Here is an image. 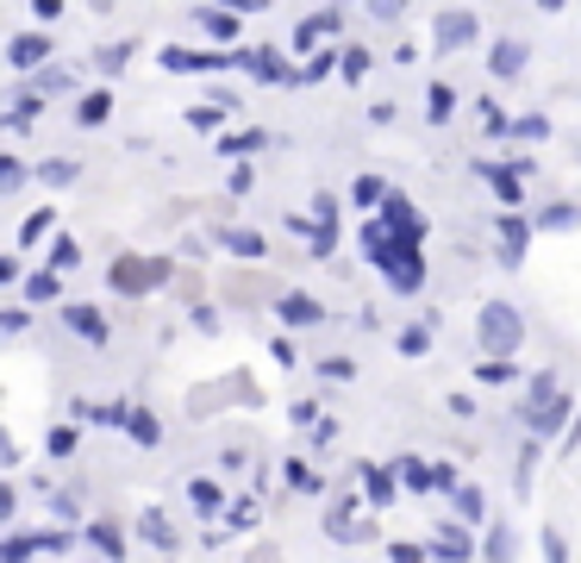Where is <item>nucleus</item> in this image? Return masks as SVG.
Listing matches in <instances>:
<instances>
[{
  "mask_svg": "<svg viewBox=\"0 0 581 563\" xmlns=\"http://www.w3.org/2000/svg\"><path fill=\"white\" fill-rule=\"evenodd\" d=\"M476 338H481V358H513L526 345V320H519L513 301H488L476 313Z\"/></svg>",
  "mask_w": 581,
  "mask_h": 563,
  "instance_id": "f257e3e1",
  "label": "nucleus"
},
{
  "mask_svg": "<svg viewBox=\"0 0 581 563\" xmlns=\"http://www.w3.org/2000/svg\"><path fill=\"white\" fill-rule=\"evenodd\" d=\"M169 276H176V263H169V257H119V263L106 270L113 295H126V301H138V295H156V288H169Z\"/></svg>",
  "mask_w": 581,
  "mask_h": 563,
  "instance_id": "f03ea898",
  "label": "nucleus"
},
{
  "mask_svg": "<svg viewBox=\"0 0 581 563\" xmlns=\"http://www.w3.org/2000/svg\"><path fill=\"white\" fill-rule=\"evenodd\" d=\"M569 408H576V401H569V388H556L551 401H526V408H519V420H526L531 438H556V433H569V426H576V420H569Z\"/></svg>",
  "mask_w": 581,
  "mask_h": 563,
  "instance_id": "7ed1b4c3",
  "label": "nucleus"
},
{
  "mask_svg": "<svg viewBox=\"0 0 581 563\" xmlns=\"http://www.w3.org/2000/svg\"><path fill=\"white\" fill-rule=\"evenodd\" d=\"M381 276H388L394 295H419V288H426V251H419V245H394L388 263H381Z\"/></svg>",
  "mask_w": 581,
  "mask_h": 563,
  "instance_id": "20e7f679",
  "label": "nucleus"
},
{
  "mask_svg": "<svg viewBox=\"0 0 581 563\" xmlns=\"http://www.w3.org/2000/svg\"><path fill=\"white\" fill-rule=\"evenodd\" d=\"M70 333L81 338V345H106L113 338V326H106V313L101 308H88V301H63V313H56Z\"/></svg>",
  "mask_w": 581,
  "mask_h": 563,
  "instance_id": "39448f33",
  "label": "nucleus"
},
{
  "mask_svg": "<svg viewBox=\"0 0 581 563\" xmlns=\"http://www.w3.org/2000/svg\"><path fill=\"white\" fill-rule=\"evenodd\" d=\"M276 320L294 326V333H313V326H326V308H319L313 295H301V288H288V295L276 301Z\"/></svg>",
  "mask_w": 581,
  "mask_h": 563,
  "instance_id": "423d86ee",
  "label": "nucleus"
},
{
  "mask_svg": "<svg viewBox=\"0 0 581 563\" xmlns=\"http://www.w3.org/2000/svg\"><path fill=\"white\" fill-rule=\"evenodd\" d=\"M463 45H476V13H463V7H444L438 13V51L451 57Z\"/></svg>",
  "mask_w": 581,
  "mask_h": 563,
  "instance_id": "0eeeda50",
  "label": "nucleus"
},
{
  "mask_svg": "<svg viewBox=\"0 0 581 563\" xmlns=\"http://www.w3.org/2000/svg\"><path fill=\"white\" fill-rule=\"evenodd\" d=\"M356 476H363V495H369L376 508H394V495H401L394 463H356Z\"/></svg>",
  "mask_w": 581,
  "mask_h": 563,
  "instance_id": "6e6552de",
  "label": "nucleus"
},
{
  "mask_svg": "<svg viewBox=\"0 0 581 563\" xmlns=\"http://www.w3.org/2000/svg\"><path fill=\"white\" fill-rule=\"evenodd\" d=\"M38 63H51V38L45 32H20L7 45V70H38Z\"/></svg>",
  "mask_w": 581,
  "mask_h": 563,
  "instance_id": "1a4fd4ad",
  "label": "nucleus"
},
{
  "mask_svg": "<svg viewBox=\"0 0 581 563\" xmlns=\"http://www.w3.org/2000/svg\"><path fill=\"white\" fill-rule=\"evenodd\" d=\"M20 301H26V308H56V301H63V276H56V270H31V276L20 282Z\"/></svg>",
  "mask_w": 581,
  "mask_h": 563,
  "instance_id": "9d476101",
  "label": "nucleus"
},
{
  "mask_svg": "<svg viewBox=\"0 0 581 563\" xmlns=\"http://www.w3.org/2000/svg\"><path fill=\"white\" fill-rule=\"evenodd\" d=\"M426 551H431V563H476V551H481V545H476L469 533H451V526H444V533L431 538Z\"/></svg>",
  "mask_w": 581,
  "mask_h": 563,
  "instance_id": "9b49d317",
  "label": "nucleus"
},
{
  "mask_svg": "<svg viewBox=\"0 0 581 563\" xmlns=\"http://www.w3.org/2000/svg\"><path fill=\"white\" fill-rule=\"evenodd\" d=\"M526 245H531V226L519 213H501V263L506 270H519L526 263Z\"/></svg>",
  "mask_w": 581,
  "mask_h": 563,
  "instance_id": "f8f14e48",
  "label": "nucleus"
},
{
  "mask_svg": "<svg viewBox=\"0 0 581 563\" xmlns=\"http://www.w3.org/2000/svg\"><path fill=\"white\" fill-rule=\"evenodd\" d=\"M338 26H344V13H338V7H326V13H313V20H301V26H294V51H301V57H313V45H319L326 32H338Z\"/></svg>",
  "mask_w": 581,
  "mask_h": 563,
  "instance_id": "ddd939ff",
  "label": "nucleus"
},
{
  "mask_svg": "<svg viewBox=\"0 0 581 563\" xmlns=\"http://www.w3.org/2000/svg\"><path fill=\"white\" fill-rule=\"evenodd\" d=\"M106 120H113V95H106V88H94V95H81L76 101V126L81 132H101Z\"/></svg>",
  "mask_w": 581,
  "mask_h": 563,
  "instance_id": "4468645a",
  "label": "nucleus"
},
{
  "mask_svg": "<svg viewBox=\"0 0 581 563\" xmlns=\"http://www.w3.org/2000/svg\"><path fill=\"white\" fill-rule=\"evenodd\" d=\"M351 513H356L351 495H344V501H331V513H326V538H338V545H356V538H363V526H356Z\"/></svg>",
  "mask_w": 581,
  "mask_h": 563,
  "instance_id": "2eb2a0df",
  "label": "nucleus"
},
{
  "mask_svg": "<svg viewBox=\"0 0 581 563\" xmlns=\"http://www.w3.org/2000/svg\"><path fill=\"white\" fill-rule=\"evenodd\" d=\"M488 70H494L501 82H513L519 70H526V45H519V38H501V45L488 51Z\"/></svg>",
  "mask_w": 581,
  "mask_h": 563,
  "instance_id": "dca6fc26",
  "label": "nucleus"
},
{
  "mask_svg": "<svg viewBox=\"0 0 581 563\" xmlns=\"http://www.w3.org/2000/svg\"><path fill=\"white\" fill-rule=\"evenodd\" d=\"M281 483L294 488V495H326V476H319L306 458H288V463H281Z\"/></svg>",
  "mask_w": 581,
  "mask_h": 563,
  "instance_id": "f3484780",
  "label": "nucleus"
},
{
  "mask_svg": "<svg viewBox=\"0 0 581 563\" xmlns=\"http://www.w3.org/2000/svg\"><path fill=\"white\" fill-rule=\"evenodd\" d=\"M88 545H94L106 563H126V533H119L113 520H94V526H88Z\"/></svg>",
  "mask_w": 581,
  "mask_h": 563,
  "instance_id": "a211bd4d",
  "label": "nucleus"
},
{
  "mask_svg": "<svg viewBox=\"0 0 581 563\" xmlns=\"http://www.w3.org/2000/svg\"><path fill=\"white\" fill-rule=\"evenodd\" d=\"M394 476H401V488L406 495H431V458H394Z\"/></svg>",
  "mask_w": 581,
  "mask_h": 563,
  "instance_id": "6ab92c4d",
  "label": "nucleus"
},
{
  "mask_svg": "<svg viewBox=\"0 0 581 563\" xmlns=\"http://www.w3.org/2000/svg\"><path fill=\"white\" fill-rule=\"evenodd\" d=\"M219 245H226L231 257H251V263H263V251H269V245H263V232H251V226H226V232H219Z\"/></svg>",
  "mask_w": 581,
  "mask_h": 563,
  "instance_id": "aec40b11",
  "label": "nucleus"
},
{
  "mask_svg": "<svg viewBox=\"0 0 581 563\" xmlns=\"http://www.w3.org/2000/svg\"><path fill=\"white\" fill-rule=\"evenodd\" d=\"M126 438H131V445H144V451H156V445H163V420H156L151 408H131Z\"/></svg>",
  "mask_w": 581,
  "mask_h": 563,
  "instance_id": "412c9836",
  "label": "nucleus"
},
{
  "mask_svg": "<svg viewBox=\"0 0 581 563\" xmlns=\"http://www.w3.org/2000/svg\"><path fill=\"white\" fill-rule=\"evenodd\" d=\"M256 82H301V70H288L281 63V51H251V63H244Z\"/></svg>",
  "mask_w": 581,
  "mask_h": 563,
  "instance_id": "4be33fe9",
  "label": "nucleus"
},
{
  "mask_svg": "<svg viewBox=\"0 0 581 563\" xmlns=\"http://www.w3.org/2000/svg\"><path fill=\"white\" fill-rule=\"evenodd\" d=\"M138 533L151 538L156 551H176V545H181V538H176V526L163 520V508H144V513H138Z\"/></svg>",
  "mask_w": 581,
  "mask_h": 563,
  "instance_id": "5701e85b",
  "label": "nucleus"
},
{
  "mask_svg": "<svg viewBox=\"0 0 581 563\" xmlns=\"http://www.w3.org/2000/svg\"><path fill=\"white\" fill-rule=\"evenodd\" d=\"M188 508L201 513V520H213V513H226V495H219V483H206V476H194V483H188Z\"/></svg>",
  "mask_w": 581,
  "mask_h": 563,
  "instance_id": "b1692460",
  "label": "nucleus"
},
{
  "mask_svg": "<svg viewBox=\"0 0 581 563\" xmlns=\"http://www.w3.org/2000/svg\"><path fill=\"white\" fill-rule=\"evenodd\" d=\"M38 113H45V95H38V88H26V95H13V101H7V126L26 132Z\"/></svg>",
  "mask_w": 581,
  "mask_h": 563,
  "instance_id": "393cba45",
  "label": "nucleus"
},
{
  "mask_svg": "<svg viewBox=\"0 0 581 563\" xmlns=\"http://www.w3.org/2000/svg\"><path fill=\"white\" fill-rule=\"evenodd\" d=\"M451 501H456V520H463V526H481V520H488V495H481L476 483H463Z\"/></svg>",
  "mask_w": 581,
  "mask_h": 563,
  "instance_id": "a878e982",
  "label": "nucleus"
},
{
  "mask_svg": "<svg viewBox=\"0 0 581 563\" xmlns=\"http://www.w3.org/2000/svg\"><path fill=\"white\" fill-rule=\"evenodd\" d=\"M201 26H206V38L231 45V38H238V13H231V7H201Z\"/></svg>",
  "mask_w": 581,
  "mask_h": 563,
  "instance_id": "bb28decb",
  "label": "nucleus"
},
{
  "mask_svg": "<svg viewBox=\"0 0 581 563\" xmlns=\"http://www.w3.org/2000/svg\"><path fill=\"white\" fill-rule=\"evenodd\" d=\"M476 170H481L488 182H494V195H501L506 207L519 201V170H513V163H506V170H501V163H476Z\"/></svg>",
  "mask_w": 581,
  "mask_h": 563,
  "instance_id": "cd10ccee",
  "label": "nucleus"
},
{
  "mask_svg": "<svg viewBox=\"0 0 581 563\" xmlns=\"http://www.w3.org/2000/svg\"><path fill=\"white\" fill-rule=\"evenodd\" d=\"M426 107H431V113H426L431 126H451V113H456V88L431 82V88H426Z\"/></svg>",
  "mask_w": 581,
  "mask_h": 563,
  "instance_id": "c85d7f7f",
  "label": "nucleus"
},
{
  "mask_svg": "<svg viewBox=\"0 0 581 563\" xmlns=\"http://www.w3.org/2000/svg\"><path fill=\"white\" fill-rule=\"evenodd\" d=\"M76 176H81L76 157H51V163H38V182H45V188H70Z\"/></svg>",
  "mask_w": 581,
  "mask_h": 563,
  "instance_id": "c756f323",
  "label": "nucleus"
},
{
  "mask_svg": "<svg viewBox=\"0 0 581 563\" xmlns=\"http://www.w3.org/2000/svg\"><path fill=\"white\" fill-rule=\"evenodd\" d=\"M31 551H45V533H7V545H0V563H26Z\"/></svg>",
  "mask_w": 581,
  "mask_h": 563,
  "instance_id": "7c9ffc66",
  "label": "nucleus"
},
{
  "mask_svg": "<svg viewBox=\"0 0 581 563\" xmlns=\"http://www.w3.org/2000/svg\"><path fill=\"white\" fill-rule=\"evenodd\" d=\"M369 63H376V57L363 51V45H344V57H338V82H363L369 76Z\"/></svg>",
  "mask_w": 581,
  "mask_h": 563,
  "instance_id": "2f4dec72",
  "label": "nucleus"
},
{
  "mask_svg": "<svg viewBox=\"0 0 581 563\" xmlns=\"http://www.w3.org/2000/svg\"><path fill=\"white\" fill-rule=\"evenodd\" d=\"M76 263H81V245L70 238V232H56V238H51V270L63 276V270H76Z\"/></svg>",
  "mask_w": 581,
  "mask_h": 563,
  "instance_id": "473e14b6",
  "label": "nucleus"
},
{
  "mask_svg": "<svg viewBox=\"0 0 581 563\" xmlns=\"http://www.w3.org/2000/svg\"><path fill=\"white\" fill-rule=\"evenodd\" d=\"M476 383H519V363L513 358H488V363H476Z\"/></svg>",
  "mask_w": 581,
  "mask_h": 563,
  "instance_id": "72a5a7b5",
  "label": "nucleus"
},
{
  "mask_svg": "<svg viewBox=\"0 0 581 563\" xmlns=\"http://www.w3.org/2000/svg\"><path fill=\"white\" fill-rule=\"evenodd\" d=\"M538 226H544V232H576L581 213H576L569 201H556V207H544V213H538Z\"/></svg>",
  "mask_w": 581,
  "mask_h": 563,
  "instance_id": "f704fd0d",
  "label": "nucleus"
},
{
  "mask_svg": "<svg viewBox=\"0 0 581 563\" xmlns=\"http://www.w3.org/2000/svg\"><path fill=\"white\" fill-rule=\"evenodd\" d=\"M126 57H131V38L101 45V51H94V70H101V76H119V70H126Z\"/></svg>",
  "mask_w": 581,
  "mask_h": 563,
  "instance_id": "c9c22d12",
  "label": "nucleus"
},
{
  "mask_svg": "<svg viewBox=\"0 0 581 563\" xmlns=\"http://www.w3.org/2000/svg\"><path fill=\"white\" fill-rule=\"evenodd\" d=\"M26 163H20V157H0V195H7V201H13V195H20V188H26Z\"/></svg>",
  "mask_w": 581,
  "mask_h": 563,
  "instance_id": "e433bc0d",
  "label": "nucleus"
},
{
  "mask_svg": "<svg viewBox=\"0 0 581 563\" xmlns=\"http://www.w3.org/2000/svg\"><path fill=\"white\" fill-rule=\"evenodd\" d=\"M481 558H488V563H513V533H506V526H494V533L481 538Z\"/></svg>",
  "mask_w": 581,
  "mask_h": 563,
  "instance_id": "4c0bfd02",
  "label": "nucleus"
},
{
  "mask_svg": "<svg viewBox=\"0 0 581 563\" xmlns=\"http://www.w3.org/2000/svg\"><path fill=\"white\" fill-rule=\"evenodd\" d=\"M231 107L226 101H213V107H188V126L194 132H219V120H226Z\"/></svg>",
  "mask_w": 581,
  "mask_h": 563,
  "instance_id": "58836bf2",
  "label": "nucleus"
},
{
  "mask_svg": "<svg viewBox=\"0 0 581 563\" xmlns=\"http://www.w3.org/2000/svg\"><path fill=\"white\" fill-rule=\"evenodd\" d=\"M456 488H463V476H456V463H451V458H444V463L431 458V495H456Z\"/></svg>",
  "mask_w": 581,
  "mask_h": 563,
  "instance_id": "ea45409f",
  "label": "nucleus"
},
{
  "mask_svg": "<svg viewBox=\"0 0 581 563\" xmlns=\"http://www.w3.org/2000/svg\"><path fill=\"white\" fill-rule=\"evenodd\" d=\"M538 445H544V438H526V451H519V495H531V476H538Z\"/></svg>",
  "mask_w": 581,
  "mask_h": 563,
  "instance_id": "a19ab883",
  "label": "nucleus"
},
{
  "mask_svg": "<svg viewBox=\"0 0 581 563\" xmlns=\"http://www.w3.org/2000/svg\"><path fill=\"white\" fill-rule=\"evenodd\" d=\"M26 326H31V308H26V301H13V308L0 313V333H7V338H20Z\"/></svg>",
  "mask_w": 581,
  "mask_h": 563,
  "instance_id": "79ce46f5",
  "label": "nucleus"
},
{
  "mask_svg": "<svg viewBox=\"0 0 581 563\" xmlns=\"http://www.w3.org/2000/svg\"><path fill=\"white\" fill-rule=\"evenodd\" d=\"M263 145V132H231V138H219V157H244Z\"/></svg>",
  "mask_w": 581,
  "mask_h": 563,
  "instance_id": "37998d69",
  "label": "nucleus"
},
{
  "mask_svg": "<svg viewBox=\"0 0 581 563\" xmlns=\"http://www.w3.org/2000/svg\"><path fill=\"white\" fill-rule=\"evenodd\" d=\"M45 451H51V458H70V451H76V426H51V433H45Z\"/></svg>",
  "mask_w": 581,
  "mask_h": 563,
  "instance_id": "c03bdc74",
  "label": "nucleus"
},
{
  "mask_svg": "<svg viewBox=\"0 0 581 563\" xmlns=\"http://www.w3.org/2000/svg\"><path fill=\"white\" fill-rule=\"evenodd\" d=\"M51 226H56V213H51V207H45V213H31L26 226H20V245H38V238H45Z\"/></svg>",
  "mask_w": 581,
  "mask_h": 563,
  "instance_id": "a18cd8bd",
  "label": "nucleus"
},
{
  "mask_svg": "<svg viewBox=\"0 0 581 563\" xmlns=\"http://www.w3.org/2000/svg\"><path fill=\"white\" fill-rule=\"evenodd\" d=\"M401 351H406V358H426V351H431V326H406Z\"/></svg>",
  "mask_w": 581,
  "mask_h": 563,
  "instance_id": "49530a36",
  "label": "nucleus"
},
{
  "mask_svg": "<svg viewBox=\"0 0 581 563\" xmlns=\"http://www.w3.org/2000/svg\"><path fill=\"white\" fill-rule=\"evenodd\" d=\"M338 57H344V51H326V57H313V63L301 70V82H326V76H338Z\"/></svg>",
  "mask_w": 581,
  "mask_h": 563,
  "instance_id": "de8ad7c7",
  "label": "nucleus"
},
{
  "mask_svg": "<svg viewBox=\"0 0 581 563\" xmlns=\"http://www.w3.org/2000/svg\"><path fill=\"white\" fill-rule=\"evenodd\" d=\"M256 513H263L256 501H231V508H226V526H231V533H244V526H256Z\"/></svg>",
  "mask_w": 581,
  "mask_h": 563,
  "instance_id": "09e8293b",
  "label": "nucleus"
},
{
  "mask_svg": "<svg viewBox=\"0 0 581 563\" xmlns=\"http://www.w3.org/2000/svg\"><path fill=\"white\" fill-rule=\"evenodd\" d=\"M313 220H319V232H338V201H331V195H313Z\"/></svg>",
  "mask_w": 581,
  "mask_h": 563,
  "instance_id": "8fccbe9b",
  "label": "nucleus"
},
{
  "mask_svg": "<svg viewBox=\"0 0 581 563\" xmlns=\"http://www.w3.org/2000/svg\"><path fill=\"white\" fill-rule=\"evenodd\" d=\"M388 195H394V188H381L376 176H363V182H356V207H381Z\"/></svg>",
  "mask_w": 581,
  "mask_h": 563,
  "instance_id": "3c124183",
  "label": "nucleus"
},
{
  "mask_svg": "<svg viewBox=\"0 0 581 563\" xmlns=\"http://www.w3.org/2000/svg\"><path fill=\"white\" fill-rule=\"evenodd\" d=\"M319 376H331V383H356V363L351 358H319Z\"/></svg>",
  "mask_w": 581,
  "mask_h": 563,
  "instance_id": "603ef678",
  "label": "nucleus"
},
{
  "mask_svg": "<svg viewBox=\"0 0 581 563\" xmlns=\"http://www.w3.org/2000/svg\"><path fill=\"white\" fill-rule=\"evenodd\" d=\"M363 7H369V20H381V26H394L406 13V0H363Z\"/></svg>",
  "mask_w": 581,
  "mask_h": 563,
  "instance_id": "864d4df0",
  "label": "nucleus"
},
{
  "mask_svg": "<svg viewBox=\"0 0 581 563\" xmlns=\"http://www.w3.org/2000/svg\"><path fill=\"white\" fill-rule=\"evenodd\" d=\"M556 388H563V383H556L551 370H538V376H531V388H526V401H551Z\"/></svg>",
  "mask_w": 581,
  "mask_h": 563,
  "instance_id": "5fc2aeb1",
  "label": "nucleus"
},
{
  "mask_svg": "<svg viewBox=\"0 0 581 563\" xmlns=\"http://www.w3.org/2000/svg\"><path fill=\"white\" fill-rule=\"evenodd\" d=\"M51 513L63 520V526H76V520H81V501H76V495H51Z\"/></svg>",
  "mask_w": 581,
  "mask_h": 563,
  "instance_id": "6e6d98bb",
  "label": "nucleus"
},
{
  "mask_svg": "<svg viewBox=\"0 0 581 563\" xmlns=\"http://www.w3.org/2000/svg\"><path fill=\"white\" fill-rule=\"evenodd\" d=\"M388 563H431L426 545H388Z\"/></svg>",
  "mask_w": 581,
  "mask_h": 563,
  "instance_id": "4d7b16f0",
  "label": "nucleus"
},
{
  "mask_svg": "<svg viewBox=\"0 0 581 563\" xmlns=\"http://www.w3.org/2000/svg\"><path fill=\"white\" fill-rule=\"evenodd\" d=\"M544 563H569V538L556 533V526L544 533Z\"/></svg>",
  "mask_w": 581,
  "mask_h": 563,
  "instance_id": "13d9d810",
  "label": "nucleus"
},
{
  "mask_svg": "<svg viewBox=\"0 0 581 563\" xmlns=\"http://www.w3.org/2000/svg\"><path fill=\"white\" fill-rule=\"evenodd\" d=\"M481 113H488V120H481V126H488V138H506V132H519V126H513V120L501 113V107H481Z\"/></svg>",
  "mask_w": 581,
  "mask_h": 563,
  "instance_id": "bf43d9fd",
  "label": "nucleus"
},
{
  "mask_svg": "<svg viewBox=\"0 0 581 563\" xmlns=\"http://www.w3.org/2000/svg\"><path fill=\"white\" fill-rule=\"evenodd\" d=\"M319 401H294V413H288V420H294V426H326V420H319Z\"/></svg>",
  "mask_w": 581,
  "mask_h": 563,
  "instance_id": "052dcab7",
  "label": "nucleus"
},
{
  "mask_svg": "<svg viewBox=\"0 0 581 563\" xmlns=\"http://www.w3.org/2000/svg\"><path fill=\"white\" fill-rule=\"evenodd\" d=\"M0 282L20 288V282H26V257H0Z\"/></svg>",
  "mask_w": 581,
  "mask_h": 563,
  "instance_id": "680f3d73",
  "label": "nucleus"
},
{
  "mask_svg": "<svg viewBox=\"0 0 581 563\" xmlns=\"http://www.w3.org/2000/svg\"><path fill=\"white\" fill-rule=\"evenodd\" d=\"M213 7H231V13H263L269 0H213Z\"/></svg>",
  "mask_w": 581,
  "mask_h": 563,
  "instance_id": "e2e57ef3",
  "label": "nucleus"
},
{
  "mask_svg": "<svg viewBox=\"0 0 581 563\" xmlns=\"http://www.w3.org/2000/svg\"><path fill=\"white\" fill-rule=\"evenodd\" d=\"M31 13H38V20H56V13H63V0H31Z\"/></svg>",
  "mask_w": 581,
  "mask_h": 563,
  "instance_id": "0e129e2a",
  "label": "nucleus"
},
{
  "mask_svg": "<svg viewBox=\"0 0 581 563\" xmlns=\"http://www.w3.org/2000/svg\"><path fill=\"white\" fill-rule=\"evenodd\" d=\"M576 445H581V413H576V426L563 433V451H576Z\"/></svg>",
  "mask_w": 581,
  "mask_h": 563,
  "instance_id": "69168bd1",
  "label": "nucleus"
},
{
  "mask_svg": "<svg viewBox=\"0 0 581 563\" xmlns=\"http://www.w3.org/2000/svg\"><path fill=\"white\" fill-rule=\"evenodd\" d=\"M538 7H544V13H563V0H538Z\"/></svg>",
  "mask_w": 581,
  "mask_h": 563,
  "instance_id": "338daca9",
  "label": "nucleus"
}]
</instances>
